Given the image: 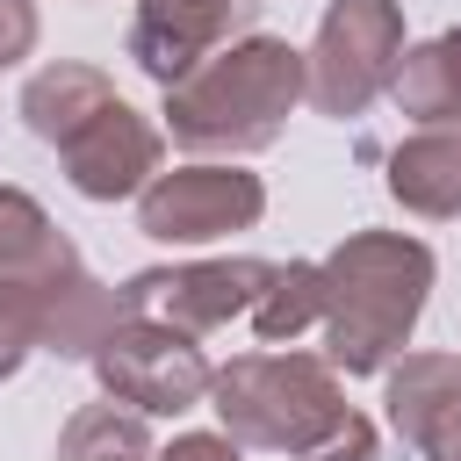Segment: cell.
Masks as SVG:
<instances>
[{"label": "cell", "mask_w": 461, "mask_h": 461, "mask_svg": "<svg viewBox=\"0 0 461 461\" xmlns=\"http://www.w3.org/2000/svg\"><path fill=\"white\" fill-rule=\"evenodd\" d=\"M303 86H310L303 50L274 36H245L230 50H209L187 79L166 86V130L187 151H259L281 137Z\"/></svg>", "instance_id": "obj_1"}, {"label": "cell", "mask_w": 461, "mask_h": 461, "mask_svg": "<svg viewBox=\"0 0 461 461\" xmlns=\"http://www.w3.org/2000/svg\"><path fill=\"white\" fill-rule=\"evenodd\" d=\"M303 461H375V425L346 411V418H339L317 447H303Z\"/></svg>", "instance_id": "obj_19"}, {"label": "cell", "mask_w": 461, "mask_h": 461, "mask_svg": "<svg viewBox=\"0 0 461 461\" xmlns=\"http://www.w3.org/2000/svg\"><path fill=\"white\" fill-rule=\"evenodd\" d=\"M389 94H396V108L418 115V122H461V29L403 50L396 72H389Z\"/></svg>", "instance_id": "obj_12"}, {"label": "cell", "mask_w": 461, "mask_h": 461, "mask_svg": "<svg viewBox=\"0 0 461 461\" xmlns=\"http://www.w3.org/2000/svg\"><path fill=\"white\" fill-rule=\"evenodd\" d=\"M454 382H461V360L454 353H403V367L389 375V425L403 439H418L432 425V411L454 396Z\"/></svg>", "instance_id": "obj_16"}, {"label": "cell", "mask_w": 461, "mask_h": 461, "mask_svg": "<svg viewBox=\"0 0 461 461\" xmlns=\"http://www.w3.org/2000/svg\"><path fill=\"white\" fill-rule=\"evenodd\" d=\"M209 389H216V418H223L230 439H245V447L303 454V447H317V439L346 418V396H339L331 367H324V360H303V353L230 360L223 375H209Z\"/></svg>", "instance_id": "obj_3"}, {"label": "cell", "mask_w": 461, "mask_h": 461, "mask_svg": "<svg viewBox=\"0 0 461 461\" xmlns=\"http://www.w3.org/2000/svg\"><path fill=\"white\" fill-rule=\"evenodd\" d=\"M94 367H101V389H108L115 403H137V411H187V403H202V389H209L202 346H187V331L151 324V317H122V324L101 339Z\"/></svg>", "instance_id": "obj_5"}, {"label": "cell", "mask_w": 461, "mask_h": 461, "mask_svg": "<svg viewBox=\"0 0 461 461\" xmlns=\"http://www.w3.org/2000/svg\"><path fill=\"white\" fill-rule=\"evenodd\" d=\"M259 209H267L259 173H238V166H180V173H151L144 180L137 223L158 245H202V238H223V230L259 223Z\"/></svg>", "instance_id": "obj_6"}, {"label": "cell", "mask_w": 461, "mask_h": 461, "mask_svg": "<svg viewBox=\"0 0 461 461\" xmlns=\"http://www.w3.org/2000/svg\"><path fill=\"white\" fill-rule=\"evenodd\" d=\"M324 317V274L317 267H274V281H267V295L252 303V324H259V339H295L303 324H317Z\"/></svg>", "instance_id": "obj_17"}, {"label": "cell", "mask_w": 461, "mask_h": 461, "mask_svg": "<svg viewBox=\"0 0 461 461\" xmlns=\"http://www.w3.org/2000/svg\"><path fill=\"white\" fill-rule=\"evenodd\" d=\"M324 353L346 375H375L418 324L432 288V252L396 230L346 238L324 267Z\"/></svg>", "instance_id": "obj_2"}, {"label": "cell", "mask_w": 461, "mask_h": 461, "mask_svg": "<svg viewBox=\"0 0 461 461\" xmlns=\"http://www.w3.org/2000/svg\"><path fill=\"white\" fill-rule=\"evenodd\" d=\"M252 7H259V0H137L130 58H137L158 86H173V79H187L209 50H223V36L245 29Z\"/></svg>", "instance_id": "obj_8"}, {"label": "cell", "mask_w": 461, "mask_h": 461, "mask_svg": "<svg viewBox=\"0 0 461 461\" xmlns=\"http://www.w3.org/2000/svg\"><path fill=\"white\" fill-rule=\"evenodd\" d=\"M274 267L267 259H209V267H151L130 281L137 310H158V324L173 331H209V324H230L238 310H252L267 295Z\"/></svg>", "instance_id": "obj_7"}, {"label": "cell", "mask_w": 461, "mask_h": 461, "mask_svg": "<svg viewBox=\"0 0 461 461\" xmlns=\"http://www.w3.org/2000/svg\"><path fill=\"white\" fill-rule=\"evenodd\" d=\"M65 173H72V187L79 194H94V202H115V194H137L151 173H158V130L130 108V101H108V108H94L65 144Z\"/></svg>", "instance_id": "obj_9"}, {"label": "cell", "mask_w": 461, "mask_h": 461, "mask_svg": "<svg viewBox=\"0 0 461 461\" xmlns=\"http://www.w3.org/2000/svg\"><path fill=\"white\" fill-rule=\"evenodd\" d=\"M58 267H72V245L50 230V216H43L22 187H0V274L43 281V274H58Z\"/></svg>", "instance_id": "obj_14"}, {"label": "cell", "mask_w": 461, "mask_h": 461, "mask_svg": "<svg viewBox=\"0 0 461 461\" xmlns=\"http://www.w3.org/2000/svg\"><path fill=\"white\" fill-rule=\"evenodd\" d=\"M122 317H137V295L130 288H101L94 274H79V259L36 281V346H50L58 360L101 353V339Z\"/></svg>", "instance_id": "obj_10"}, {"label": "cell", "mask_w": 461, "mask_h": 461, "mask_svg": "<svg viewBox=\"0 0 461 461\" xmlns=\"http://www.w3.org/2000/svg\"><path fill=\"white\" fill-rule=\"evenodd\" d=\"M151 461H238V439H216V432H187V439H173L166 454H151Z\"/></svg>", "instance_id": "obj_21"}, {"label": "cell", "mask_w": 461, "mask_h": 461, "mask_svg": "<svg viewBox=\"0 0 461 461\" xmlns=\"http://www.w3.org/2000/svg\"><path fill=\"white\" fill-rule=\"evenodd\" d=\"M58 461H151V432L122 403H86L58 432Z\"/></svg>", "instance_id": "obj_15"}, {"label": "cell", "mask_w": 461, "mask_h": 461, "mask_svg": "<svg viewBox=\"0 0 461 461\" xmlns=\"http://www.w3.org/2000/svg\"><path fill=\"white\" fill-rule=\"evenodd\" d=\"M115 101V86L94 72V65H50V72H36L29 79V94H22V115H29V130L36 137H50V144H65L94 108H108Z\"/></svg>", "instance_id": "obj_13"}, {"label": "cell", "mask_w": 461, "mask_h": 461, "mask_svg": "<svg viewBox=\"0 0 461 461\" xmlns=\"http://www.w3.org/2000/svg\"><path fill=\"white\" fill-rule=\"evenodd\" d=\"M29 43H36V7L29 0H0V65L29 58Z\"/></svg>", "instance_id": "obj_20"}, {"label": "cell", "mask_w": 461, "mask_h": 461, "mask_svg": "<svg viewBox=\"0 0 461 461\" xmlns=\"http://www.w3.org/2000/svg\"><path fill=\"white\" fill-rule=\"evenodd\" d=\"M36 346V281L0 274V375H14Z\"/></svg>", "instance_id": "obj_18"}, {"label": "cell", "mask_w": 461, "mask_h": 461, "mask_svg": "<svg viewBox=\"0 0 461 461\" xmlns=\"http://www.w3.org/2000/svg\"><path fill=\"white\" fill-rule=\"evenodd\" d=\"M389 194L411 216H461V122H432L389 158Z\"/></svg>", "instance_id": "obj_11"}, {"label": "cell", "mask_w": 461, "mask_h": 461, "mask_svg": "<svg viewBox=\"0 0 461 461\" xmlns=\"http://www.w3.org/2000/svg\"><path fill=\"white\" fill-rule=\"evenodd\" d=\"M396 58H403V14H396V0H331L324 29H317V50L303 58V72H310L303 94L324 115H360L389 86Z\"/></svg>", "instance_id": "obj_4"}]
</instances>
